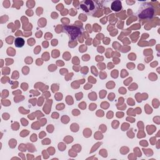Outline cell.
<instances>
[{"label":"cell","instance_id":"277c9868","mask_svg":"<svg viewBox=\"0 0 160 160\" xmlns=\"http://www.w3.org/2000/svg\"><path fill=\"white\" fill-rule=\"evenodd\" d=\"M122 9V6H121V2L120 1H113L111 4V9L118 12L121 11Z\"/></svg>","mask_w":160,"mask_h":160},{"label":"cell","instance_id":"7a4b0ae2","mask_svg":"<svg viewBox=\"0 0 160 160\" xmlns=\"http://www.w3.org/2000/svg\"><path fill=\"white\" fill-rule=\"evenodd\" d=\"M64 28L66 29L67 32L69 34V36L72 39L76 38L79 34H81V31L76 27L74 28L73 26H65Z\"/></svg>","mask_w":160,"mask_h":160},{"label":"cell","instance_id":"5b68a950","mask_svg":"<svg viewBox=\"0 0 160 160\" xmlns=\"http://www.w3.org/2000/svg\"><path fill=\"white\" fill-rule=\"evenodd\" d=\"M25 41L21 38H17L14 41V44L17 48H21L24 45Z\"/></svg>","mask_w":160,"mask_h":160},{"label":"cell","instance_id":"6da1fadb","mask_svg":"<svg viewBox=\"0 0 160 160\" xmlns=\"http://www.w3.org/2000/svg\"><path fill=\"white\" fill-rule=\"evenodd\" d=\"M80 8L85 12H89L94 9L95 5L92 1H82L80 2Z\"/></svg>","mask_w":160,"mask_h":160},{"label":"cell","instance_id":"3957f363","mask_svg":"<svg viewBox=\"0 0 160 160\" xmlns=\"http://www.w3.org/2000/svg\"><path fill=\"white\" fill-rule=\"evenodd\" d=\"M153 15V9L151 6L146 7V9L142 11L139 15V18H151Z\"/></svg>","mask_w":160,"mask_h":160}]
</instances>
